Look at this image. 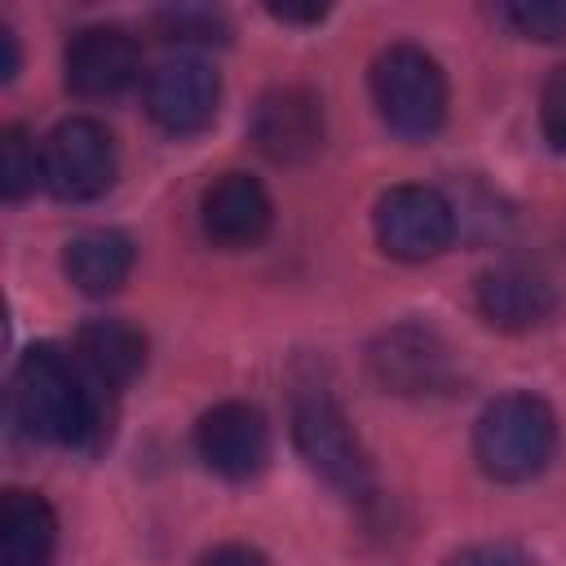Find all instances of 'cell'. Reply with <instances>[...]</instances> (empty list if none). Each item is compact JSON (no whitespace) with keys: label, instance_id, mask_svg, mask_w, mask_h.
Instances as JSON below:
<instances>
[{"label":"cell","instance_id":"6da1fadb","mask_svg":"<svg viewBox=\"0 0 566 566\" xmlns=\"http://www.w3.org/2000/svg\"><path fill=\"white\" fill-rule=\"evenodd\" d=\"M13 416L35 442L80 447L93 433V389L84 367L49 340L22 349L13 371Z\"/></svg>","mask_w":566,"mask_h":566},{"label":"cell","instance_id":"7a4b0ae2","mask_svg":"<svg viewBox=\"0 0 566 566\" xmlns=\"http://www.w3.org/2000/svg\"><path fill=\"white\" fill-rule=\"evenodd\" d=\"M557 451V416L531 389L491 398L473 420V460L491 482H531Z\"/></svg>","mask_w":566,"mask_h":566},{"label":"cell","instance_id":"3957f363","mask_svg":"<svg viewBox=\"0 0 566 566\" xmlns=\"http://www.w3.org/2000/svg\"><path fill=\"white\" fill-rule=\"evenodd\" d=\"M367 84H371L376 115L385 119L389 133H398L407 142H424L447 124L451 88H447L442 62L429 49H420L411 40L385 44L371 57Z\"/></svg>","mask_w":566,"mask_h":566},{"label":"cell","instance_id":"277c9868","mask_svg":"<svg viewBox=\"0 0 566 566\" xmlns=\"http://www.w3.org/2000/svg\"><path fill=\"white\" fill-rule=\"evenodd\" d=\"M292 447L332 491H340L345 500H371V460L349 416L323 385H301L292 394Z\"/></svg>","mask_w":566,"mask_h":566},{"label":"cell","instance_id":"5b68a950","mask_svg":"<svg viewBox=\"0 0 566 566\" xmlns=\"http://www.w3.org/2000/svg\"><path fill=\"white\" fill-rule=\"evenodd\" d=\"M371 230L385 256L394 261H433L455 239V208L433 186H389L371 208Z\"/></svg>","mask_w":566,"mask_h":566},{"label":"cell","instance_id":"8992f818","mask_svg":"<svg viewBox=\"0 0 566 566\" xmlns=\"http://www.w3.org/2000/svg\"><path fill=\"white\" fill-rule=\"evenodd\" d=\"M44 186L66 203H93L102 199L119 177V150L106 124L88 115L62 119L44 142Z\"/></svg>","mask_w":566,"mask_h":566},{"label":"cell","instance_id":"52a82bcc","mask_svg":"<svg viewBox=\"0 0 566 566\" xmlns=\"http://www.w3.org/2000/svg\"><path fill=\"white\" fill-rule=\"evenodd\" d=\"M323 97L305 84H274L252 102L248 142L270 164H305L323 150Z\"/></svg>","mask_w":566,"mask_h":566},{"label":"cell","instance_id":"ba28073f","mask_svg":"<svg viewBox=\"0 0 566 566\" xmlns=\"http://www.w3.org/2000/svg\"><path fill=\"white\" fill-rule=\"evenodd\" d=\"M195 451L208 473H217L226 482H248L270 464V424H265L261 407L226 398L199 416Z\"/></svg>","mask_w":566,"mask_h":566},{"label":"cell","instance_id":"9c48e42d","mask_svg":"<svg viewBox=\"0 0 566 566\" xmlns=\"http://www.w3.org/2000/svg\"><path fill=\"white\" fill-rule=\"evenodd\" d=\"M137 71H142V49L133 31L115 22L80 27L62 49V80L75 97H88V102L119 97L137 80Z\"/></svg>","mask_w":566,"mask_h":566},{"label":"cell","instance_id":"30bf717a","mask_svg":"<svg viewBox=\"0 0 566 566\" xmlns=\"http://www.w3.org/2000/svg\"><path fill=\"white\" fill-rule=\"evenodd\" d=\"M274 226V199L252 172H221L199 195V230L221 252H248L256 248Z\"/></svg>","mask_w":566,"mask_h":566},{"label":"cell","instance_id":"8fae6325","mask_svg":"<svg viewBox=\"0 0 566 566\" xmlns=\"http://www.w3.org/2000/svg\"><path fill=\"white\" fill-rule=\"evenodd\" d=\"M217 102H221V80L203 57L177 53L146 75V115L172 137L203 133L217 115Z\"/></svg>","mask_w":566,"mask_h":566},{"label":"cell","instance_id":"7c38bea8","mask_svg":"<svg viewBox=\"0 0 566 566\" xmlns=\"http://www.w3.org/2000/svg\"><path fill=\"white\" fill-rule=\"evenodd\" d=\"M367 367L385 394H402V398H429L451 385V349L429 327L416 323L380 332L376 345L367 349Z\"/></svg>","mask_w":566,"mask_h":566},{"label":"cell","instance_id":"4fadbf2b","mask_svg":"<svg viewBox=\"0 0 566 566\" xmlns=\"http://www.w3.org/2000/svg\"><path fill=\"white\" fill-rule=\"evenodd\" d=\"M473 305L500 332H531V327H539L553 314L557 292H553V283L539 270L504 261V265H491L486 274H478Z\"/></svg>","mask_w":566,"mask_h":566},{"label":"cell","instance_id":"5bb4252c","mask_svg":"<svg viewBox=\"0 0 566 566\" xmlns=\"http://www.w3.org/2000/svg\"><path fill=\"white\" fill-rule=\"evenodd\" d=\"M75 363L102 389H124L146 367V336L128 318H88L75 332Z\"/></svg>","mask_w":566,"mask_h":566},{"label":"cell","instance_id":"9a60e30c","mask_svg":"<svg viewBox=\"0 0 566 566\" xmlns=\"http://www.w3.org/2000/svg\"><path fill=\"white\" fill-rule=\"evenodd\" d=\"M62 274L84 296H115L133 274V239L124 230H80L62 248Z\"/></svg>","mask_w":566,"mask_h":566},{"label":"cell","instance_id":"2e32d148","mask_svg":"<svg viewBox=\"0 0 566 566\" xmlns=\"http://www.w3.org/2000/svg\"><path fill=\"white\" fill-rule=\"evenodd\" d=\"M57 548V513L40 491L9 486L0 495V566H49Z\"/></svg>","mask_w":566,"mask_h":566},{"label":"cell","instance_id":"e0dca14e","mask_svg":"<svg viewBox=\"0 0 566 566\" xmlns=\"http://www.w3.org/2000/svg\"><path fill=\"white\" fill-rule=\"evenodd\" d=\"M35 186H44V150L22 124H9L0 133V195L9 203L27 199Z\"/></svg>","mask_w":566,"mask_h":566},{"label":"cell","instance_id":"ac0fdd59","mask_svg":"<svg viewBox=\"0 0 566 566\" xmlns=\"http://www.w3.org/2000/svg\"><path fill=\"white\" fill-rule=\"evenodd\" d=\"M155 27L172 44H226L230 22L217 9H164L155 13Z\"/></svg>","mask_w":566,"mask_h":566},{"label":"cell","instance_id":"d6986e66","mask_svg":"<svg viewBox=\"0 0 566 566\" xmlns=\"http://www.w3.org/2000/svg\"><path fill=\"white\" fill-rule=\"evenodd\" d=\"M500 18H504L517 35H526V40H544V44L566 40V4H562V0H522V4H504Z\"/></svg>","mask_w":566,"mask_h":566},{"label":"cell","instance_id":"ffe728a7","mask_svg":"<svg viewBox=\"0 0 566 566\" xmlns=\"http://www.w3.org/2000/svg\"><path fill=\"white\" fill-rule=\"evenodd\" d=\"M539 133L557 155H566V62L553 66L539 88Z\"/></svg>","mask_w":566,"mask_h":566},{"label":"cell","instance_id":"44dd1931","mask_svg":"<svg viewBox=\"0 0 566 566\" xmlns=\"http://www.w3.org/2000/svg\"><path fill=\"white\" fill-rule=\"evenodd\" d=\"M442 566H526V562L513 544H469V548L451 553Z\"/></svg>","mask_w":566,"mask_h":566},{"label":"cell","instance_id":"7402d4cb","mask_svg":"<svg viewBox=\"0 0 566 566\" xmlns=\"http://www.w3.org/2000/svg\"><path fill=\"white\" fill-rule=\"evenodd\" d=\"M195 566H270V562H265V553L252 548V544H217V548L199 553Z\"/></svg>","mask_w":566,"mask_h":566},{"label":"cell","instance_id":"603a6c76","mask_svg":"<svg viewBox=\"0 0 566 566\" xmlns=\"http://www.w3.org/2000/svg\"><path fill=\"white\" fill-rule=\"evenodd\" d=\"M265 13L274 22H287V27H314L327 18V4H270Z\"/></svg>","mask_w":566,"mask_h":566},{"label":"cell","instance_id":"cb8c5ba5","mask_svg":"<svg viewBox=\"0 0 566 566\" xmlns=\"http://www.w3.org/2000/svg\"><path fill=\"white\" fill-rule=\"evenodd\" d=\"M18 66H22V53H18V35H13V27H4V22H0V80L9 84V80L18 75Z\"/></svg>","mask_w":566,"mask_h":566}]
</instances>
